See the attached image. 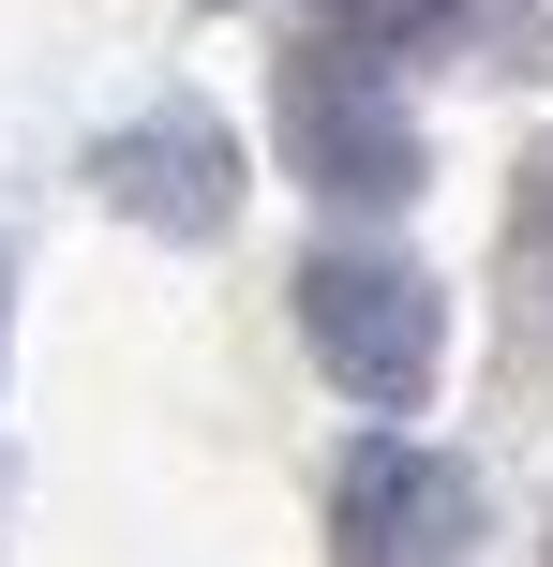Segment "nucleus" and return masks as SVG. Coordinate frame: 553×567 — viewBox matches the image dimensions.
<instances>
[{"label": "nucleus", "instance_id": "f257e3e1", "mask_svg": "<svg viewBox=\"0 0 553 567\" xmlns=\"http://www.w3.org/2000/svg\"><path fill=\"white\" fill-rule=\"evenodd\" d=\"M299 343H315V373L345 403L404 419V403L434 389V359H449V299H434V269L389 255V239H329V255H299Z\"/></svg>", "mask_w": 553, "mask_h": 567}, {"label": "nucleus", "instance_id": "f03ea898", "mask_svg": "<svg viewBox=\"0 0 553 567\" xmlns=\"http://www.w3.org/2000/svg\"><path fill=\"white\" fill-rule=\"evenodd\" d=\"M269 120H285V165L315 179L329 209H404L419 195V120L389 90V60H359L345 30H299L269 60Z\"/></svg>", "mask_w": 553, "mask_h": 567}, {"label": "nucleus", "instance_id": "7ed1b4c3", "mask_svg": "<svg viewBox=\"0 0 553 567\" xmlns=\"http://www.w3.org/2000/svg\"><path fill=\"white\" fill-rule=\"evenodd\" d=\"M479 553V478L419 433H359L329 463V567H464Z\"/></svg>", "mask_w": 553, "mask_h": 567}, {"label": "nucleus", "instance_id": "20e7f679", "mask_svg": "<svg viewBox=\"0 0 553 567\" xmlns=\"http://www.w3.org/2000/svg\"><path fill=\"white\" fill-rule=\"evenodd\" d=\"M90 179H105V209L150 225V239H225V225H239V135H225L209 105L120 120V135L90 150Z\"/></svg>", "mask_w": 553, "mask_h": 567}, {"label": "nucleus", "instance_id": "39448f33", "mask_svg": "<svg viewBox=\"0 0 553 567\" xmlns=\"http://www.w3.org/2000/svg\"><path fill=\"white\" fill-rule=\"evenodd\" d=\"M315 30H345L359 60H434L464 30V0H315Z\"/></svg>", "mask_w": 553, "mask_h": 567}, {"label": "nucleus", "instance_id": "423d86ee", "mask_svg": "<svg viewBox=\"0 0 553 567\" xmlns=\"http://www.w3.org/2000/svg\"><path fill=\"white\" fill-rule=\"evenodd\" d=\"M509 239H524V269H553V150L524 165V195H509Z\"/></svg>", "mask_w": 553, "mask_h": 567}, {"label": "nucleus", "instance_id": "0eeeda50", "mask_svg": "<svg viewBox=\"0 0 553 567\" xmlns=\"http://www.w3.org/2000/svg\"><path fill=\"white\" fill-rule=\"evenodd\" d=\"M0 329H16V255H0Z\"/></svg>", "mask_w": 553, "mask_h": 567}]
</instances>
